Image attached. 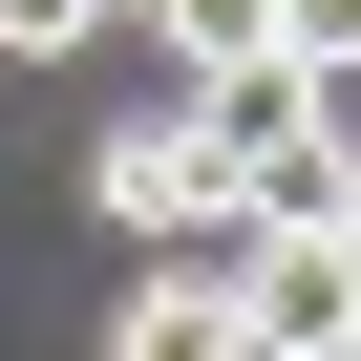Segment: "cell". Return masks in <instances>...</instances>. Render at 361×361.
Returning <instances> with one entry per match:
<instances>
[{"mask_svg":"<svg viewBox=\"0 0 361 361\" xmlns=\"http://www.w3.org/2000/svg\"><path fill=\"white\" fill-rule=\"evenodd\" d=\"M106 340L128 361H213L234 340V234H149V276L106 298Z\"/></svg>","mask_w":361,"mask_h":361,"instance_id":"3","label":"cell"},{"mask_svg":"<svg viewBox=\"0 0 361 361\" xmlns=\"http://www.w3.org/2000/svg\"><path fill=\"white\" fill-rule=\"evenodd\" d=\"M149 43H170V85H192V64H255L276 0H149Z\"/></svg>","mask_w":361,"mask_h":361,"instance_id":"4","label":"cell"},{"mask_svg":"<svg viewBox=\"0 0 361 361\" xmlns=\"http://www.w3.org/2000/svg\"><path fill=\"white\" fill-rule=\"evenodd\" d=\"M234 340L361 361V234H255V213H234Z\"/></svg>","mask_w":361,"mask_h":361,"instance_id":"2","label":"cell"},{"mask_svg":"<svg viewBox=\"0 0 361 361\" xmlns=\"http://www.w3.org/2000/svg\"><path fill=\"white\" fill-rule=\"evenodd\" d=\"M85 213H106V234H234V128L170 85L149 128H106V149H85Z\"/></svg>","mask_w":361,"mask_h":361,"instance_id":"1","label":"cell"},{"mask_svg":"<svg viewBox=\"0 0 361 361\" xmlns=\"http://www.w3.org/2000/svg\"><path fill=\"white\" fill-rule=\"evenodd\" d=\"M276 43H298L319 85H361V0H276Z\"/></svg>","mask_w":361,"mask_h":361,"instance_id":"5","label":"cell"},{"mask_svg":"<svg viewBox=\"0 0 361 361\" xmlns=\"http://www.w3.org/2000/svg\"><path fill=\"white\" fill-rule=\"evenodd\" d=\"M85 22H106V0H0V64H64Z\"/></svg>","mask_w":361,"mask_h":361,"instance_id":"6","label":"cell"}]
</instances>
